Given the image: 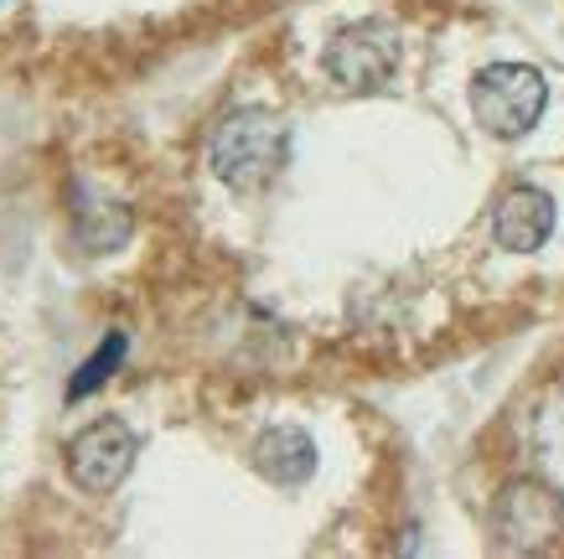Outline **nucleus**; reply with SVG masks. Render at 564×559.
I'll return each instance as SVG.
<instances>
[{"instance_id": "nucleus-1", "label": "nucleus", "mask_w": 564, "mask_h": 559, "mask_svg": "<svg viewBox=\"0 0 564 559\" xmlns=\"http://www.w3.org/2000/svg\"><path fill=\"white\" fill-rule=\"evenodd\" d=\"M291 155V130L285 119L264 115V109H239L228 115L213 130V146H207V161H213V176L234 192H259L270 186Z\"/></svg>"}, {"instance_id": "nucleus-2", "label": "nucleus", "mask_w": 564, "mask_h": 559, "mask_svg": "<svg viewBox=\"0 0 564 559\" xmlns=\"http://www.w3.org/2000/svg\"><path fill=\"white\" fill-rule=\"evenodd\" d=\"M544 104H549V84L529 63H487L471 78V115L497 140L529 136L533 125L544 119Z\"/></svg>"}, {"instance_id": "nucleus-3", "label": "nucleus", "mask_w": 564, "mask_h": 559, "mask_svg": "<svg viewBox=\"0 0 564 559\" xmlns=\"http://www.w3.org/2000/svg\"><path fill=\"white\" fill-rule=\"evenodd\" d=\"M322 68L347 94H378L399 73V32L389 21H352L326 42Z\"/></svg>"}, {"instance_id": "nucleus-4", "label": "nucleus", "mask_w": 564, "mask_h": 559, "mask_svg": "<svg viewBox=\"0 0 564 559\" xmlns=\"http://www.w3.org/2000/svg\"><path fill=\"white\" fill-rule=\"evenodd\" d=\"M135 451H140L135 430L124 420H115V415H104V420L84 424L68 441L63 466H68V476L84 492H115L130 476V466H135Z\"/></svg>"}, {"instance_id": "nucleus-5", "label": "nucleus", "mask_w": 564, "mask_h": 559, "mask_svg": "<svg viewBox=\"0 0 564 559\" xmlns=\"http://www.w3.org/2000/svg\"><path fill=\"white\" fill-rule=\"evenodd\" d=\"M492 524H497V544L508 555H518V549L539 555V549H549L564 534V503L549 487H539V482H513L497 497Z\"/></svg>"}, {"instance_id": "nucleus-6", "label": "nucleus", "mask_w": 564, "mask_h": 559, "mask_svg": "<svg viewBox=\"0 0 564 559\" xmlns=\"http://www.w3.org/2000/svg\"><path fill=\"white\" fill-rule=\"evenodd\" d=\"M492 234L502 249L533 255V249L549 244V234H554V197L539 192V186H513L492 213Z\"/></svg>"}, {"instance_id": "nucleus-7", "label": "nucleus", "mask_w": 564, "mask_h": 559, "mask_svg": "<svg viewBox=\"0 0 564 559\" xmlns=\"http://www.w3.org/2000/svg\"><path fill=\"white\" fill-rule=\"evenodd\" d=\"M254 472L274 487H306L316 476V441L301 424H274L254 441Z\"/></svg>"}, {"instance_id": "nucleus-8", "label": "nucleus", "mask_w": 564, "mask_h": 559, "mask_svg": "<svg viewBox=\"0 0 564 559\" xmlns=\"http://www.w3.org/2000/svg\"><path fill=\"white\" fill-rule=\"evenodd\" d=\"M73 197H78L73 203V234H78L88 255H109L130 238V213L120 203H88L84 186H73Z\"/></svg>"}, {"instance_id": "nucleus-9", "label": "nucleus", "mask_w": 564, "mask_h": 559, "mask_svg": "<svg viewBox=\"0 0 564 559\" xmlns=\"http://www.w3.org/2000/svg\"><path fill=\"white\" fill-rule=\"evenodd\" d=\"M120 357H124V337H120V332H115V337L104 342L99 353H94V357H88V363H84V373H78V378H73V384H68V399H84V394H94V389H99L104 378H109V373L120 368Z\"/></svg>"}]
</instances>
